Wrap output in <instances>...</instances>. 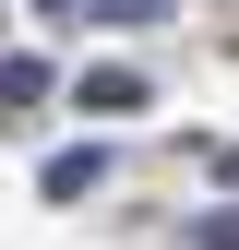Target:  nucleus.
<instances>
[{
  "instance_id": "nucleus-2",
  "label": "nucleus",
  "mask_w": 239,
  "mask_h": 250,
  "mask_svg": "<svg viewBox=\"0 0 239 250\" xmlns=\"http://www.w3.org/2000/svg\"><path fill=\"white\" fill-rule=\"evenodd\" d=\"M72 107H84V119H132V107H143V72H120V60H108V72L72 83Z\"/></svg>"
},
{
  "instance_id": "nucleus-5",
  "label": "nucleus",
  "mask_w": 239,
  "mask_h": 250,
  "mask_svg": "<svg viewBox=\"0 0 239 250\" xmlns=\"http://www.w3.org/2000/svg\"><path fill=\"white\" fill-rule=\"evenodd\" d=\"M72 12H84V0H48V24H72Z\"/></svg>"
},
{
  "instance_id": "nucleus-3",
  "label": "nucleus",
  "mask_w": 239,
  "mask_h": 250,
  "mask_svg": "<svg viewBox=\"0 0 239 250\" xmlns=\"http://www.w3.org/2000/svg\"><path fill=\"white\" fill-rule=\"evenodd\" d=\"M48 83H60L48 60H24V48H12V60H0V119H24V107H48Z\"/></svg>"
},
{
  "instance_id": "nucleus-4",
  "label": "nucleus",
  "mask_w": 239,
  "mask_h": 250,
  "mask_svg": "<svg viewBox=\"0 0 239 250\" xmlns=\"http://www.w3.org/2000/svg\"><path fill=\"white\" fill-rule=\"evenodd\" d=\"M191 250H239V214H203V227H191Z\"/></svg>"
},
{
  "instance_id": "nucleus-1",
  "label": "nucleus",
  "mask_w": 239,
  "mask_h": 250,
  "mask_svg": "<svg viewBox=\"0 0 239 250\" xmlns=\"http://www.w3.org/2000/svg\"><path fill=\"white\" fill-rule=\"evenodd\" d=\"M36 191H48V203H96V191H108V143H60L48 167H36Z\"/></svg>"
}]
</instances>
